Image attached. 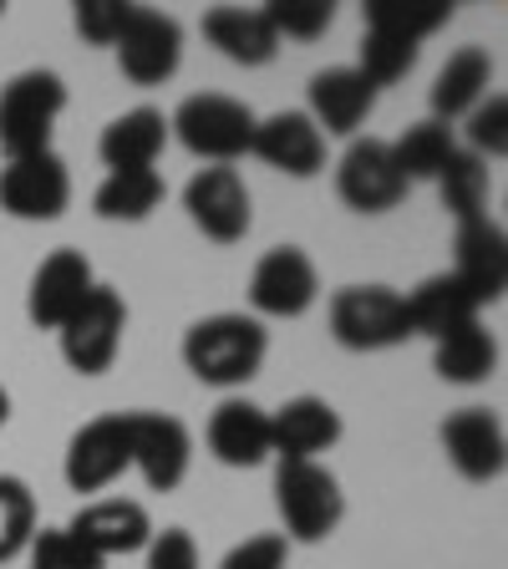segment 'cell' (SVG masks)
<instances>
[{"label": "cell", "instance_id": "cell-3", "mask_svg": "<svg viewBox=\"0 0 508 569\" xmlns=\"http://www.w3.org/2000/svg\"><path fill=\"white\" fill-rule=\"evenodd\" d=\"M255 122L260 118H255L239 97L199 92V97H183V102H178V112L168 118V138H178L193 158H209V163L229 168L235 158L249 153Z\"/></svg>", "mask_w": 508, "mask_h": 569}, {"label": "cell", "instance_id": "cell-26", "mask_svg": "<svg viewBox=\"0 0 508 569\" xmlns=\"http://www.w3.org/2000/svg\"><path fill=\"white\" fill-rule=\"evenodd\" d=\"M407 300V320H412V336H427V341H438L442 331H452V326H462V320H478V306L474 296L462 290L452 274H432V280H422Z\"/></svg>", "mask_w": 508, "mask_h": 569}, {"label": "cell", "instance_id": "cell-30", "mask_svg": "<svg viewBox=\"0 0 508 569\" xmlns=\"http://www.w3.org/2000/svg\"><path fill=\"white\" fill-rule=\"evenodd\" d=\"M442 193V209L452 213V219H478L484 213V199H488V163L484 158H474L468 148H452V158L442 163V173L432 178Z\"/></svg>", "mask_w": 508, "mask_h": 569}, {"label": "cell", "instance_id": "cell-19", "mask_svg": "<svg viewBox=\"0 0 508 569\" xmlns=\"http://www.w3.org/2000/svg\"><path fill=\"white\" fill-rule=\"evenodd\" d=\"M377 107V87L356 67H326L310 77V107L306 118L316 122L326 138H351Z\"/></svg>", "mask_w": 508, "mask_h": 569}, {"label": "cell", "instance_id": "cell-31", "mask_svg": "<svg viewBox=\"0 0 508 569\" xmlns=\"http://www.w3.org/2000/svg\"><path fill=\"white\" fill-rule=\"evenodd\" d=\"M417 41H402V36H387V31H367L361 36V61H356V71L367 77L371 87H391V82H402L407 71L417 67Z\"/></svg>", "mask_w": 508, "mask_h": 569}, {"label": "cell", "instance_id": "cell-4", "mask_svg": "<svg viewBox=\"0 0 508 569\" xmlns=\"http://www.w3.org/2000/svg\"><path fill=\"white\" fill-rule=\"evenodd\" d=\"M331 336L346 351H391V346L412 341V320L407 300L391 284H346L331 296Z\"/></svg>", "mask_w": 508, "mask_h": 569}, {"label": "cell", "instance_id": "cell-14", "mask_svg": "<svg viewBox=\"0 0 508 569\" xmlns=\"http://www.w3.org/2000/svg\"><path fill=\"white\" fill-rule=\"evenodd\" d=\"M128 432H132V468L142 473V483L153 493H173L189 478L193 462L189 427L168 412H128Z\"/></svg>", "mask_w": 508, "mask_h": 569}, {"label": "cell", "instance_id": "cell-12", "mask_svg": "<svg viewBox=\"0 0 508 569\" xmlns=\"http://www.w3.org/2000/svg\"><path fill=\"white\" fill-rule=\"evenodd\" d=\"M92 290H97V274L82 249H51L31 274L26 316H31V326H41V331H61Z\"/></svg>", "mask_w": 508, "mask_h": 569}, {"label": "cell", "instance_id": "cell-25", "mask_svg": "<svg viewBox=\"0 0 508 569\" xmlns=\"http://www.w3.org/2000/svg\"><path fill=\"white\" fill-rule=\"evenodd\" d=\"M432 367L452 387H478L498 371V341L484 320H462L432 341Z\"/></svg>", "mask_w": 508, "mask_h": 569}, {"label": "cell", "instance_id": "cell-24", "mask_svg": "<svg viewBox=\"0 0 508 569\" xmlns=\"http://www.w3.org/2000/svg\"><path fill=\"white\" fill-rule=\"evenodd\" d=\"M494 87V57L484 47H462L442 61L438 82H432V122L452 128L458 118H468Z\"/></svg>", "mask_w": 508, "mask_h": 569}, {"label": "cell", "instance_id": "cell-9", "mask_svg": "<svg viewBox=\"0 0 508 569\" xmlns=\"http://www.w3.org/2000/svg\"><path fill=\"white\" fill-rule=\"evenodd\" d=\"M112 51H118V67L132 87H163L178 71V61H183V26L163 11L132 6Z\"/></svg>", "mask_w": 508, "mask_h": 569}, {"label": "cell", "instance_id": "cell-16", "mask_svg": "<svg viewBox=\"0 0 508 569\" xmlns=\"http://www.w3.org/2000/svg\"><path fill=\"white\" fill-rule=\"evenodd\" d=\"M442 452L468 483H494L508 462V438L488 407H462L442 422Z\"/></svg>", "mask_w": 508, "mask_h": 569}, {"label": "cell", "instance_id": "cell-37", "mask_svg": "<svg viewBox=\"0 0 508 569\" xmlns=\"http://www.w3.org/2000/svg\"><path fill=\"white\" fill-rule=\"evenodd\" d=\"M290 565V539L285 533H255L245 545H235L219 569H285Z\"/></svg>", "mask_w": 508, "mask_h": 569}, {"label": "cell", "instance_id": "cell-17", "mask_svg": "<svg viewBox=\"0 0 508 569\" xmlns=\"http://www.w3.org/2000/svg\"><path fill=\"white\" fill-rule=\"evenodd\" d=\"M249 153L270 163L275 173L290 178H316L326 168V132L306 118V112H270L255 122V142Z\"/></svg>", "mask_w": 508, "mask_h": 569}, {"label": "cell", "instance_id": "cell-21", "mask_svg": "<svg viewBox=\"0 0 508 569\" xmlns=\"http://www.w3.org/2000/svg\"><path fill=\"white\" fill-rule=\"evenodd\" d=\"M203 438H209V452L225 462V468H260V462L270 458V412L229 397V402L213 407Z\"/></svg>", "mask_w": 508, "mask_h": 569}, {"label": "cell", "instance_id": "cell-6", "mask_svg": "<svg viewBox=\"0 0 508 569\" xmlns=\"http://www.w3.org/2000/svg\"><path fill=\"white\" fill-rule=\"evenodd\" d=\"M122 331H128V306L112 284H97L92 296L77 306V316L61 326V356L71 371L82 377H102L122 351Z\"/></svg>", "mask_w": 508, "mask_h": 569}, {"label": "cell", "instance_id": "cell-1", "mask_svg": "<svg viewBox=\"0 0 508 569\" xmlns=\"http://www.w3.org/2000/svg\"><path fill=\"white\" fill-rule=\"evenodd\" d=\"M270 336L255 316L239 310H219L189 326L183 336V367L203 381V387H245L249 377H260Z\"/></svg>", "mask_w": 508, "mask_h": 569}, {"label": "cell", "instance_id": "cell-27", "mask_svg": "<svg viewBox=\"0 0 508 569\" xmlns=\"http://www.w3.org/2000/svg\"><path fill=\"white\" fill-rule=\"evenodd\" d=\"M163 203V178L153 168H122V173H107L92 193V209L112 224H138Z\"/></svg>", "mask_w": 508, "mask_h": 569}, {"label": "cell", "instance_id": "cell-32", "mask_svg": "<svg viewBox=\"0 0 508 569\" xmlns=\"http://www.w3.org/2000/svg\"><path fill=\"white\" fill-rule=\"evenodd\" d=\"M36 533V498L21 478L0 473V565H11L21 549H31Z\"/></svg>", "mask_w": 508, "mask_h": 569}, {"label": "cell", "instance_id": "cell-2", "mask_svg": "<svg viewBox=\"0 0 508 569\" xmlns=\"http://www.w3.org/2000/svg\"><path fill=\"white\" fill-rule=\"evenodd\" d=\"M61 112H67V82L57 71L47 67L16 71L11 82L0 87V148H6V163L47 153Z\"/></svg>", "mask_w": 508, "mask_h": 569}, {"label": "cell", "instance_id": "cell-38", "mask_svg": "<svg viewBox=\"0 0 508 569\" xmlns=\"http://www.w3.org/2000/svg\"><path fill=\"white\" fill-rule=\"evenodd\" d=\"M148 569H199V545L189 529H163L148 539Z\"/></svg>", "mask_w": 508, "mask_h": 569}, {"label": "cell", "instance_id": "cell-39", "mask_svg": "<svg viewBox=\"0 0 508 569\" xmlns=\"http://www.w3.org/2000/svg\"><path fill=\"white\" fill-rule=\"evenodd\" d=\"M6 422H11V391L0 387V427H6Z\"/></svg>", "mask_w": 508, "mask_h": 569}, {"label": "cell", "instance_id": "cell-18", "mask_svg": "<svg viewBox=\"0 0 508 569\" xmlns=\"http://www.w3.org/2000/svg\"><path fill=\"white\" fill-rule=\"evenodd\" d=\"M341 412L326 397H290L270 412V452H280V462H316L341 442Z\"/></svg>", "mask_w": 508, "mask_h": 569}, {"label": "cell", "instance_id": "cell-33", "mask_svg": "<svg viewBox=\"0 0 508 569\" xmlns=\"http://www.w3.org/2000/svg\"><path fill=\"white\" fill-rule=\"evenodd\" d=\"M265 21L275 26V36H290V41H316V36L331 31L336 21V6L331 0H270V6H260Z\"/></svg>", "mask_w": 508, "mask_h": 569}, {"label": "cell", "instance_id": "cell-20", "mask_svg": "<svg viewBox=\"0 0 508 569\" xmlns=\"http://www.w3.org/2000/svg\"><path fill=\"white\" fill-rule=\"evenodd\" d=\"M67 529L102 559L138 555V549H148V539H153V519H148V509L132 503V498H102V503H87Z\"/></svg>", "mask_w": 508, "mask_h": 569}, {"label": "cell", "instance_id": "cell-11", "mask_svg": "<svg viewBox=\"0 0 508 569\" xmlns=\"http://www.w3.org/2000/svg\"><path fill=\"white\" fill-rule=\"evenodd\" d=\"M320 296V274L300 244H275L270 254H260L255 274H249V306L260 316L275 320H296L316 306Z\"/></svg>", "mask_w": 508, "mask_h": 569}, {"label": "cell", "instance_id": "cell-34", "mask_svg": "<svg viewBox=\"0 0 508 569\" xmlns=\"http://www.w3.org/2000/svg\"><path fill=\"white\" fill-rule=\"evenodd\" d=\"M31 569H107V559L92 555V549L61 523V529L31 533Z\"/></svg>", "mask_w": 508, "mask_h": 569}, {"label": "cell", "instance_id": "cell-10", "mask_svg": "<svg viewBox=\"0 0 508 569\" xmlns=\"http://www.w3.org/2000/svg\"><path fill=\"white\" fill-rule=\"evenodd\" d=\"M132 468V432L128 412L92 417L87 427H77L67 442V483L77 493H102L107 483H118Z\"/></svg>", "mask_w": 508, "mask_h": 569}, {"label": "cell", "instance_id": "cell-23", "mask_svg": "<svg viewBox=\"0 0 508 569\" xmlns=\"http://www.w3.org/2000/svg\"><path fill=\"white\" fill-rule=\"evenodd\" d=\"M168 148V118L158 107H132L122 118H112L97 138V153H102L107 173H122V168H153L158 153Z\"/></svg>", "mask_w": 508, "mask_h": 569}, {"label": "cell", "instance_id": "cell-7", "mask_svg": "<svg viewBox=\"0 0 508 569\" xmlns=\"http://www.w3.org/2000/svg\"><path fill=\"white\" fill-rule=\"evenodd\" d=\"M71 203V173L57 153H31V158H11L0 168V209L26 224H51L61 219Z\"/></svg>", "mask_w": 508, "mask_h": 569}, {"label": "cell", "instance_id": "cell-29", "mask_svg": "<svg viewBox=\"0 0 508 569\" xmlns=\"http://www.w3.org/2000/svg\"><path fill=\"white\" fill-rule=\"evenodd\" d=\"M391 148V163H397V173L407 178V189H412L417 178H438L442 173V163L452 158V128H442V122H412V128L402 132L397 142H387Z\"/></svg>", "mask_w": 508, "mask_h": 569}, {"label": "cell", "instance_id": "cell-35", "mask_svg": "<svg viewBox=\"0 0 508 569\" xmlns=\"http://www.w3.org/2000/svg\"><path fill=\"white\" fill-rule=\"evenodd\" d=\"M468 153L484 158V163L508 153V97L504 92H488L468 112Z\"/></svg>", "mask_w": 508, "mask_h": 569}, {"label": "cell", "instance_id": "cell-8", "mask_svg": "<svg viewBox=\"0 0 508 569\" xmlns=\"http://www.w3.org/2000/svg\"><path fill=\"white\" fill-rule=\"evenodd\" d=\"M183 209H189L193 229L213 244H239L255 224V209H249V189L245 178L225 163H209L189 178V189H183Z\"/></svg>", "mask_w": 508, "mask_h": 569}, {"label": "cell", "instance_id": "cell-36", "mask_svg": "<svg viewBox=\"0 0 508 569\" xmlns=\"http://www.w3.org/2000/svg\"><path fill=\"white\" fill-rule=\"evenodd\" d=\"M128 16H132V0H77V31L92 47H118Z\"/></svg>", "mask_w": 508, "mask_h": 569}, {"label": "cell", "instance_id": "cell-22", "mask_svg": "<svg viewBox=\"0 0 508 569\" xmlns=\"http://www.w3.org/2000/svg\"><path fill=\"white\" fill-rule=\"evenodd\" d=\"M203 41L235 67H265L280 51V36L265 21V11H245V6H213L203 16Z\"/></svg>", "mask_w": 508, "mask_h": 569}, {"label": "cell", "instance_id": "cell-28", "mask_svg": "<svg viewBox=\"0 0 508 569\" xmlns=\"http://www.w3.org/2000/svg\"><path fill=\"white\" fill-rule=\"evenodd\" d=\"M452 21V0H367V31H387L422 47Z\"/></svg>", "mask_w": 508, "mask_h": 569}, {"label": "cell", "instance_id": "cell-13", "mask_svg": "<svg viewBox=\"0 0 508 569\" xmlns=\"http://www.w3.org/2000/svg\"><path fill=\"white\" fill-rule=\"evenodd\" d=\"M336 193L356 213H387L407 199V178L391 163V148L381 138H356L336 163Z\"/></svg>", "mask_w": 508, "mask_h": 569}, {"label": "cell", "instance_id": "cell-5", "mask_svg": "<svg viewBox=\"0 0 508 569\" xmlns=\"http://www.w3.org/2000/svg\"><path fill=\"white\" fill-rule=\"evenodd\" d=\"M275 509H280L290 539L320 545L341 529L346 493L326 462H280L275 468Z\"/></svg>", "mask_w": 508, "mask_h": 569}, {"label": "cell", "instance_id": "cell-15", "mask_svg": "<svg viewBox=\"0 0 508 569\" xmlns=\"http://www.w3.org/2000/svg\"><path fill=\"white\" fill-rule=\"evenodd\" d=\"M452 280L474 296V306H494V300H504L508 290V239L504 229L488 219V213H478V219H462L458 224V239H452Z\"/></svg>", "mask_w": 508, "mask_h": 569}]
</instances>
